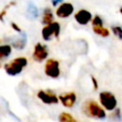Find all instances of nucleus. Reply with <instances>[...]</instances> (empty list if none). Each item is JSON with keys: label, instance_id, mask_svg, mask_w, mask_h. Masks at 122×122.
<instances>
[{"label": "nucleus", "instance_id": "f257e3e1", "mask_svg": "<svg viewBox=\"0 0 122 122\" xmlns=\"http://www.w3.org/2000/svg\"><path fill=\"white\" fill-rule=\"evenodd\" d=\"M81 111L84 116L88 118H92V119L97 120H104L106 119V111L99 105L96 101L93 99H88L82 104L81 106Z\"/></svg>", "mask_w": 122, "mask_h": 122}, {"label": "nucleus", "instance_id": "f03ea898", "mask_svg": "<svg viewBox=\"0 0 122 122\" xmlns=\"http://www.w3.org/2000/svg\"><path fill=\"white\" fill-rule=\"evenodd\" d=\"M28 64V61L26 57H16L14 60H12V62L7 63L3 65V69L7 72V75L9 76H17L23 71V68L26 67Z\"/></svg>", "mask_w": 122, "mask_h": 122}, {"label": "nucleus", "instance_id": "7ed1b4c3", "mask_svg": "<svg viewBox=\"0 0 122 122\" xmlns=\"http://www.w3.org/2000/svg\"><path fill=\"white\" fill-rule=\"evenodd\" d=\"M99 103H101L102 107L105 110L112 112L113 110L117 109V98H116L115 94H112L111 92H108V91H104V92L99 93Z\"/></svg>", "mask_w": 122, "mask_h": 122}, {"label": "nucleus", "instance_id": "20e7f679", "mask_svg": "<svg viewBox=\"0 0 122 122\" xmlns=\"http://www.w3.org/2000/svg\"><path fill=\"white\" fill-rule=\"evenodd\" d=\"M44 74L52 79H57L61 76L60 62L54 58H50L46 61L44 66Z\"/></svg>", "mask_w": 122, "mask_h": 122}, {"label": "nucleus", "instance_id": "39448f33", "mask_svg": "<svg viewBox=\"0 0 122 122\" xmlns=\"http://www.w3.org/2000/svg\"><path fill=\"white\" fill-rule=\"evenodd\" d=\"M37 97L42 102V103L46 104V105H56V104H58V102H60L58 96L54 92H52L51 90L38 91Z\"/></svg>", "mask_w": 122, "mask_h": 122}, {"label": "nucleus", "instance_id": "423d86ee", "mask_svg": "<svg viewBox=\"0 0 122 122\" xmlns=\"http://www.w3.org/2000/svg\"><path fill=\"white\" fill-rule=\"evenodd\" d=\"M49 56V50L48 46L46 44H42L38 42L34 48V52H32V60L37 63H42L46 61Z\"/></svg>", "mask_w": 122, "mask_h": 122}, {"label": "nucleus", "instance_id": "0eeeda50", "mask_svg": "<svg viewBox=\"0 0 122 122\" xmlns=\"http://www.w3.org/2000/svg\"><path fill=\"white\" fill-rule=\"evenodd\" d=\"M74 11H75V8L71 3L64 2L57 7L55 14L57 17H60V19H67V17H69V16L74 13Z\"/></svg>", "mask_w": 122, "mask_h": 122}, {"label": "nucleus", "instance_id": "6e6552de", "mask_svg": "<svg viewBox=\"0 0 122 122\" xmlns=\"http://www.w3.org/2000/svg\"><path fill=\"white\" fill-rule=\"evenodd\" d=\"M58 99L62 103V105L66 108H72L77 102V95L75 92H67L63 93L58 96Z\"/></svg>", "mask_w": 122, "mask_h": 122}, {"label": "nucleus", "instance_id": "1a4fd4ad", "mask_svg": "<svg viewBox=\"0 0 122 122\" xmlns=\"http://www.w3.org/2000/svg\"><path fill=\"white\" fill-rule=\"evenodd\" d=\"M75 20H76V22L78 24H80V25H82V26H85L86 24L92 22L93 16L90 11H88V10H85V9H81V10H79L78 12L75 13Z\"/></svg>", "mask_w": 122, "mask_h": 122}, {"label": "nucleus", "instance_id": "9d476101", "mask_svg": "<svg viewBox=\"0 0 122 122\" xmlns=\"http://www.w3.org/2000/svg\"><path fill=\"white\" fill-rule=\"evenodd\" d=\"M26 43H27V36H26L25 32H22L17 36L16 39H14L11 43V46L16 50H23L26 46Z\"/></svg>", "mask_w": 122, "mask_h": 122}, {"label": "nucleus", "instance_id": "9b49d317", "mask_svg": "<svg viewBox=\"0 0 122 122\" xmlns=\"http://www.w3.org/2000/svg\"><path fill=\"white\" fill-rule=\"evenodd\" d=\"M54 22V14L52 12V9L50 8H46L42 12V17H41V23L44 25H50Z\"/></svg>", "mask_w": 122, "mask_h": 122}, {"label": "nucleus", "instance_id": "f8f14e48", "mask_svg": "<svg viewBox=\"0 0 122 122\" xmlns=\"http://www.w3.org/2000/svg\"><path fill=\"white\" fill-rule=\"evenodd\" d=\"M12 53V46L10 44H2L0 46V63L7 60Z\"/></svg>", "mask_w": 122, "mask_h": 122}, {"label": "nucleus", "instance_id": "ddd939ff", "mask_svg": "<svg viewBox=\"0 0 122 122\" xmlns=\"http://www.w3.org/2000/svg\"><path fill=\"white\" fill-rule=\"evenodd\" d=\"M41 35H42V38H43L44 41H50V40H52L53 37H55V36H54L53 28H52L51 25H48V26L42 28Z\"/></svg>", "mask_w": 122, "mask_h": 122}, {"label": "nucleus", "instance_id": "4468645a", "mask_svg": "<svg viewBox=\"0 0 122 122\" xmlns=\"http://www.w3.org/2000/svg\"><path fill=\"white\" fill-rule=\"evenodd\" d=\"M27 15L29 16V19L31 20H35L37 19L38 15H39V10L34 3L29 2L28 3V7H27Z\"/></svg>", "mask_w": 122, "mask_h": 122}, {"label": "nucleus", "instance_id": "2eb2a0df", "mask_svg": "<svg viewBox=\"0 0 122 122\" xmlns=\"http://www.w3.org/2000/svg\"><path fill=\"white\" fill-rule=\"evenodd\" d=\"M92 29L93 31L95 32L96 35H98V36H101V37H109V35H110V31H109L107 28H105L103 26V27H94V26H92Z\"/></svg>", "mask_w": 122, "mask_h": 122}, {"label": "nucleus", "instance_id": "dca6fc26", "mask_svg": "<svg viewBox=\"0 0 122 122\" xmlns=\"http://www.w3.org/2000/svg\"><path fill=\"white\" fill-rule=\"evenodd\" d=\"M58 121L60 122H77V120L68 112H61L58 115Z\"/></svg>", "mask_w": 122, "mask_h": 122}, {"label": "nucleus", "instance_id": "f3484780", "mask_svg": "<svg viewBox=\"0 0 122 122\" xmlns=\"http://www.w3.org/2000/svg\"><path fill=\"white\" fill-rule=\"evenodd\" d=\"M92 26H94V27H103L104 26V22H103V20H102V17L99 15L93 16Z\"/></svg>", "mask_w": 122, "mask_h": 122}, {"label": "nucleus", "instance_id": "a211bd4d", "mask_svg": "<svg viewBox=\"0 0 122 122\" xmlns=\"http://www.w3.org/2000/svg\"><path fill=\"white\" fill-rule=\"evenodd\" d=\"M110 119L113 120V121H117V122L121 121V110H120L119 108H117L116 110H113L110 115Z\"/></svg>", "mask_w": 122, "mask_h": 122}, {"label": "nucleus", "instance_id": "6ab92c4d", "mask_svg": "<svg viewBox=\"0 0 122 122\" xmlns=\"http://www.w3.org/2000/svg\"><path fill=\"white\" fill-rule=\"evenodd\" d=\"M111 30H112V34L115 35L118 39L122 40V27L121 26H112Z\"/></svg>", "mask_w": 122, "mask_h": 122}, {"label": "nucleus", "instance_id": "aec40b11", "mask_svg": "<svg viewBox=\"0 0 122 122\" xmlns=\"http://www.w3.org/2000/svg\"><path fill=\"white\" fill-rule=\"evenodd\" d=\"M11 27H12V29L15 30V31L19 32V34H22V32H23V31H22V29L20 28V26L17 25L16 23H14V22H12V23H11Z\"/></svg>", "mask_w": 122, "mask_h": 122}, {"label": "nucleus", "instance_id": "412c9836", "mask_svg": "<svg viewBox=\"0 0 122 122\" xmlns=\"http://www.w3.org/2000/svg\"><path fill=\"white\" fill-rule=\"evenodd\" d=\"M91 80H92L93 88H94V90H97V89H98V82H97V80L95 79V77L91 76Z\"/></svg>", "mask_w": 122, "mask_h": 122}, {"label": "nucleus", "instance_id": "4be33fe9", "mask_svg": "<svg viewBox=\"0 0 122 122\" xmlns=\"http://www.w3.org/2000/svg\"><path fill=\"white\" fill-rule=\"evenodd\" d=\"M63 0H51V3L53 7H58L60 5H62Z\"/></svg>", "mask_w": 122, "mask_h": 122}, {"label": "nucleus", "instance_id": "5701e85b", "mask_svg": "<svg viewBox=\"0 0 122 122\" xmlns=\"http://www.w3.org/2000/svg\"><path fill=\"white\" fill-rule=\"evenodd\" d=\"M120 13L122 14V8H121V9H120Z\"/></svg>", "mask_w": 122, "mask_h": 122}, {"label": "nucleus", "instance_id": "b1692460", "mask_svg": "<svg viewBox=\"0 0 122 122\" xmlns=\"http://www.w3.org/2000/svg\"><path fill=\"white\" fill-rule=\"evenodd\" d=\"M0 67H1V63H0Z\"/></svg>", "mask_w": 122, "mask_h": 122}]
</instances>
